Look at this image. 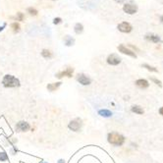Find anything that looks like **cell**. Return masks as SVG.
<instances>
[{
  "instance_id": "cell-22",
  "label": "cell",
  "mask_w": 163,
  "mask_h": 163,
  "mask_svg": "<svg viewBox=\"0 0 163 163\" xmlns=\"http://www.w3.org/2000/svg\"><path fill=\"white\" fill-rule=\"evenodd\" d=\"M150 81L154 83L155 85H157L158 87H160V88H162V83H161V81H160V80L156 79V78H150Z\"/></svg>"
},
{
  "instance_id": "cell-21",
  "label": "cell",
  "mask_w": 163,
  "mask_h": 163,
  "mask_svg": "<svg viewBox=\"0 0 163 163\" xmlns=\"http://www.w3.org/2000/svg\"><path fill=\"white\" fill-rule=\"evenodd\" d=\"M27 11H28V13H30V15H32V16H36L38 15V10H36V8H34V7H29V8L27 9Z\"/></svg>"
},
{
  "instance_id": "cell-13",
  "label": "cell",
  "mask_w": 163,
  "mask_h": 163,
  "mask_svg": "<svg viewBox=\"0 0 163 163\" xmlns=\"http://www.w3.org/2000/svg\"><path fill=\"white\" fill-rule=\"evenodd\" d=\"M131 111H132L133 113L139 114V115H142V114L144 113V110L142 108L141 106H139V105H133L132 108H131Z\"/></svg>"
},
{
  "instance_id": "cell-14",
  "label": "cell",
  "mask_w": 163,
  "mask_h": 163,
  "mask_svg": "<svg viewBox=\"0 0 163 163\" xmlns=\"http://www.w3.org/2000/svg\"><path fill=\"white\" fill-rule=\"evenodd\" d=\"M61 84H62L61 82L53 83V84H48V85H47V89H48L49 91H56V89L61 86Z\"/></svg>"
},
{
  "instance_id": "cell-31",
  "label": "cell",
  "mask_w": 163,
  "mask_h": 163,
  "mask_svg": "<svg viewBox=\"0 0 163 163\" xmlns=\"http://www.w3.org/2000/svg\"><path fill=\"white\" fill-rule=\"evenodd\" d=\"M41 163H47V162H41Z\"/></svg>"
},
{
  "instance_id": "cell-17",
  "label": "cell",
  "mask_w": 163,
  "mask_h": 163,
  "mask_svg": "<svg viewBox=\"0 0 163 163\" xmlns=\"http://www.w3.org/2000/svg\"><path fill=\"white\" fill-rule=\"evenodd\" d=\"M64 42H65V44L67 45V46H72L75 43V40L73 38H71L70 36H66L65 40H64Z\"/></svg>"
},
{
  "instance_id": "cell-28",
  "label": "cell",
  "mask_w": 163,
  "mask_h": 163,
  "mask_svg": "<svg viewBox=\"0 0 163 163\" xmlns=\"http://www.w3.org/2000/svg\"><path fill=\"white\" fill-rule=\"evenodd\" d=\"M115 1L117 2V3H124L125 0H115Z\"/></svg>"
},
{
  "instance_id": "cell-1",
  "label": "cell",
  "mask_w": 163,
  "mask_h": 163,
  "mask_svg": "<svg viewBox=\"0 0 163 163\" xmlns=\"http://www.w3.org/2000/svg\"><path fill=\"white\" fill-rule=\"evenodd\" d=\"M107 141H108V143L110 144H112V146H121L125 143V137L118 134V133L112 132V133H109L108 136H107Z\"/></svg>"
},
{
  "instance_id": "cell-18",
  "label": "cell",
  "mask_w": 163,
  "mask_h": 163,
  "mask_svg": "<svg viewBox=\"0 0 163 163\" xmlns=\"http://www.w3.org/2000/svg\"><path fill=\"white\" fill-rule=\"evenodd\" d=\"M142 67L144 68V69H146L148 71H150V72H153V73H157L158 72V70L155 67H153V66H150V65H148V64H146V63H144L142 65Z\"/></svg>"
},
{
  "instance_id": "cell-2",
  "label": "cell",
  "mask_w": 163,
  "mask_h": 163,
  "mask_svg": "<svg viewBox=\"0 0 163 163\" xmlns=\"http://www.w3.org/2000/svg\"><path fill=\"white\" fill-rule=\"evenodd\" d=\"M2 84L5 88H17L20 87V81L12 75H5L2 80Z\"/></svg>"
},
{
  "instance_id": "cell-24",
  "label": "cell",
  "mask_w": 163,
  "mask_h": 163,
  "mask_svg": "<svg viewBox=\"0 0 163 163\" xmlns=\"http://www.w3.org/2000/svg\"><path fill=\"white\" fill-rule=\"evenodd\" d=\"M16 18H17V21H23V20H24V18H25V16H24V14H23L22 12H18Z\"/></svg>"
},
{
  "instance_id": "cell-25",
  "label": "cell",
  "mask_w": 163,
  "mask_h": 163,
  "mask_svg": "<svg viewBox=\"0 0 163 163\" xmlns=\"http://www.w3.org/2000/svg\"><path fill=\"white\" fill-rule=\"evenodd\" d=\"M61 22H62V19H61V18H59V17L54 18V20H53V24L54 25H58V24H60Z\"/></svg>"
},
{
  "instance_id": "cell-8",
  "label": "cell",
  "mask_w": 163,
  "mask_h": 163,
  "mask_svg": "<svg viewBox=\"0 0 163 163\" xmlns=\"http://www.w3.org/2000/svg\"><path fill=\"white\" fill-rule=\"evenodd\" d=\"M73 73H74V69L72 67H68L65 71H61V72L57 73L55 75V77L58 78V79H62L64 77H67V78H72Z\"/></svg>"
},
{
  "instance_id": "cell-12",
  "label": "cell",
  "mask_w": 163,
  "mask_h": 163,
  "mask_svg": "<svg viewBox=\"0 0 163 163\" xmlns=\"http://www.w3.org/2000/svg\"><path fill=\"white\" fill-rule=\"evenodd\" d=\"M135 85L138 87V88L140 89H148V87H150V83H148V81H146V80L144 79H139L137 80L136 82H135Z\"/></svg>"
},
{
  "instance_id": "cell-5",
  "label": "cell",
  "mask_w": 163,
  "mask_h": 163,
  "mask_svg": "<svg viewBox=\"0 0 163 163\" xmlns=\"http://www.w3.org/2000/svg\"><path fill=\"white\" fill-rule=\"evenodd\" d=\"M117 29H118V31L121 32V33L129 34V33H131V32H132L133 27H132V25H131L130 23L122 22V23H120L118 26H117Z\"/></svg>"
},
{
  "instance_id": "cell-23",
  "label": "cell",
  "mask_w": 163,
  "mask_h": 163,
  "mask_svg": "<svg viewBox=\"0 0 163 163\" xmlns=\"http://www.w3.org/2000/svg\"><path fill=\"white\" fill-rule=\"evenodd\" d=\"M8 160V155L5 152H0V161H6Z\"/></svg>"
},
{
  "instance_id": "cell-7",
  "label": "cell",
  "mask_w": 163,
  "mask_h": 163,
  "mask_svg": "<svg viewBox=\"0 0 163 163\" xmlns=\"http://www.w3.org/2000/svg\"><path fill=\"white\" fill-rule=\"evenodd\" d=\"M117 48H118L119 52H121V53L128 55V56H131V57H133V58H137V54L135 53L133 50H131L128 47H126L124 44H119V46Z\"/></svg>"
},
{
  "instance_id": "cell-26",
  "label": "cell",
  "mask_w": 163,
  "mask_h": 163,
  "mask_svg": "<svg viewBox=\"0 0 163 163\" xmlns=\"http://www.w3.org/2000/svg\"><path fill=\"white\" fill-rule=\"evenodd\" d=\"M159 114H160V115H162V116H163V106L159 109Z\"/></svg>"
},
{
  "instance_id": "cell-27",
  "label": "cell",
  "mask_w": 163,
  "mask_h": 163,
  "mask_svg": "<svg viewBox=\"0 0 163 163\" xmlns=\"http://www.w3.org/2000/svg\"><path fill=\"white\" fill-rule=\"evenodd\" d=\"M5 27H6V24H4L2 27H0V32H2V31H3V30H4V28H5Z\"/></svg>"
},
{
  "instance_id": "cell-10",
  "label": "cell",
  "mask_w": 163,
  "mask_h": 163,
  "mask_svg": "<svg viewBox=\"0 0 163 163\" xmlns=\"http://www.w3.org/2000/svg\"><path fill=\"white\" fill-rule=\"evenodd\" d=\"M31 129V126L29 123L25 122V121H20L19 123H17L16 125V131L18 132H27Z\"/></svg>"
},
{
  "instance_id": "cell-29",
  "label": "cell",
  "mask_w": 163,
  "mask_h": 163,
  "mask_svg": "<svg viewBox=\"0 0 163 163\" xmlns=\"http://www.w3.org/2000/svg\"><path fill=\"white\" fill-rule=\"evenodd\" d=\"M58 163H65V161H64L63 159H59L58 160Z\"/></svg>"
},
{
  "instance_id": "cell-15",
  "label": "cell",
  "mask_w": 163,
  "mask_h": 163,
  "mask_svg": "<svg viewBox=\"0 0 163 163\" xmlns=\"http://www.w3.org/2000/svg\"><path fill=\"white\" fill-rule=\"evenodd\" d=\"M98 114H99L100 116H102V117H106V118L112 116V112L110 111V110H107V109L99 110V111H98Z\"/></svg>"
},
{
  "instance_id": "cell-4",
  "label": "cell",
  "mask_w": 163,
  "mask_h": 163,
  "mask_svg": "<svg viewBox=\"0 0 163 163\" xmlns=\"http://www.w3.org/2000/svg\"><path fill=\"white\" fill-rule=\"evenodd\" d=\"M82 126H83L82 120L79 118H77V119H75V120H72L70 123H69L68 128L70 130H72L73 132H79V131L81 130Z\"/></svg>"
},
{
  "instance_id": "cell-30",
  "label": "cell",
  "mask_w": 163,
  "mask_h": 163,
  "mask_svg": "<svg viewBox=\"0 0 163 163\" xmlns=\"http://www.w3.org/2000/svg\"><path fill=\"white\" fill-rule=\"evenodd\" d=\"M160 22H161L162 24H163V15H162V16H160Z\"/></svg>"
},
{
  "instance_id": "cell-19",
  "label": "cell",
  "mask_w": 163,
  "mask_h": 163,
  "mask_svg": "<svg viewBox=\"0 0 163 163\" xmlns=\"http://www.w3.org/2000/svg\"><path fill=\"white\" fill-rule=\"evenodd\" d=\"M41 55H42L43 58H51L52 57L51 51L48 49H43L42 51H41Z\"/></svg>"
},
{
  "instance_id": "cell-11",
  "label": "cell",
  "mask_w": 163,
  "mask_h": 163,
  "mask_svg": "<svg viewBox=\"0 0 163 163\" xmlns=\"http://www.w3.org/2000/svg\"><path fill=\"white\" fill-rule=\"evenodd\" d=\"M144 38L148 41H151L153 43H159V42H162L161 40V38L157 34H148L144 36Z\"/></svg>"
},
{
  "instance_id": "cell-3",
  "label": "cell",
  "mask_w": 163,
  "mask_h": 163,
  "mask_svg": "<svg viewBox=\"0 0 163 163\" xmlns=\"http://www.w3.org/2000/svg\"><path fill=\"white\" fill-rule=\"evenodd\" d=\"M139 10V7L135 3H125L123 6V11L129 15H134Z\"/></svg>"
},
{
  "instance_id": "cell-6",
  "label": "cell",
  "mask_w": 163,
  "mask_h": 163,
  "mask_svg": "<svg viewBox=\"0 0 163 163\" xmlns=\"http://www.w3.org/2000/svg\"><path fill=\"white\" fill-rule=\"evenodd\" d=\"M121 61H122V59H121L117 54H114V53L110 54L109 56L107 57V63H108L109 65H111V66L119 65V64L121 63Z\"/></svg>"
},
{
  "instance_id": "cell-9",
  "label": "cell",
  "mask_w": 163,
  "mask_h": 163,
  "mask_svg": "<svg viewBox=\"0 0 163 163\" xmlns=\"http://www.w3.org/2000/svg\"><path fill=\"white\" fill-rule=\"evenodd\" d=\"M77 81L82 85V86H89L91 84V78H89L85 74H78L77 75Z\"/></svg>"
},
{
  "instance_id": "cell-20",
  "label": "cell",
  "mask_w": 163,
  "mask_h": 163,
  "mask_svg": "<svg viewBox=\"0 0 163 163\" xmlns=\"http://www.w3.org/2000/svg\"><path fill=\"white\" fill-rule=\"evenodd\" d=\"M11 28H12V30H13L14 33H18V32H20V29H21L20 25L18 24L17 22L12 23V24H11Z\"/></svg>"
},
{
  "instance_id": "cell-16",
  "label": "cell",
  "mask_w": 163,
  "mask_h": 163,
  "mask_svg": "<svg viewBox=\"0 0 163 163\" xmlns=\"http://www.w3.org/2000/svg\"><path fill=\"white\" fill-rule=\"evenodd\" d=\"M74 31L77 34H82L83 31H84V26H83V24H81V23H77L74 27Z\"/></svg>"
}]
</instances>
